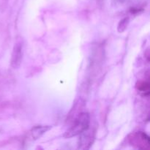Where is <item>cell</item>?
Instances as JSON below:
<instances>
[{
	"mask_svg": "<svg viewBox=\"0 0 150 150\" xmlns=\"http://www.w3.org/2000/svg\"><path fill=\"white\" fill-rule=\"evenodd\" d=\"M136 89L141 96L144 98H149L150 92L149 77L146 80L139 81L136 83Z\"/></svg>",
	"mask_w": 150,
	"mask_h": 150,
	"instance_id": "6",
	"label": "cell"
},
{
	"mask_svg": "<svg viewBox=\"0 0 150 150\" xmlns=\"http://www.w3.org/2000/svg\"><path fill=\"white\" fill-rule=\"evenodd\" d=\"M127 142L130 146L141 150H148L150 147V138L142 131L132 133L127 136Z\"/></svg>",
	"mask_w": 150,
	"mask_h": 150,
	"instance_id": "2",
	"label": "cell"
},
{
	"mask_svg": "<svg viewBox=\"0 0 150 150\" xmlns=\"http://www.w3.org/2000/svg\"><path fill=\"white\" fill-rule=\"evenodd\" d=\"M90 127V116L87 112H82L79 114L73 122L71 127L64 133L65 139H70L74 136H79Z\"/></svg>",
	"mask_w": 150,
	"mask_h": 150,
	"instance_id": "1",
	"label": "cell"
},
{
	"mask_svg": "<svg viewBox=\"0 0 150 150\" xmlns=\"http://www.w3.org/2000/svg\"><path fill=\"white\" fill-rule=\"evenodd\" d=\"M129 23V18H125L121 21L120 22L118 26V31L119 32H122L127 29V26Z\"/></svg>",
	"mask_w": 150,
	"mask_h": 150,
	"instance_id": "7",
	"label": "cell"
},
{
	"mask_svg": "<svg viewBox=\"0 0 150 150\" xmlns=\"http://www.w3.org/2000/svg\"><path fill=\"white\" fill-rule=\"evenodd\" d=\"M23 57V45L21 42H17L13 48L11 59V66L13 69H18L20 67Z\"/></svg>",
	"mask_w": 150,
	"mask_h": 150,
	"instance_id": "4",
	"label": "cell"
},
{
	"mask_svg": "<svg viewBox=\"0 0 150 150\" xmlns=\"http://www.w3.org/2000/svg\"><path fill=\"white\" fill-rule=\"evenodd\" d=\"M51 128V126L47 125H39L34 127L29 132V138L32 141H36L39 139L43 134H45L47 131Z\"/></svg>",
	"mask_w": 150,
	"mask_h": 150,
	"instance_id": "5",
	"label": "cell"
},
{
	"mask_svg": "<svg viewBox=\"0 0 150 150\" xmlns=\"http://www.w3.org/2000/svg\"><path fill=\"white\" fill-rule=\"evenodd\" d=\"M95 131L92 130H89V127L84 132L81 133L79 136L78 146L79 149H88L90 148L95 141Z\"/></svg>",
	"mask_w": 150,
	"mask_h": 150,
	"instance_id": "3",
	"label": "cell"
}]
</instances>
